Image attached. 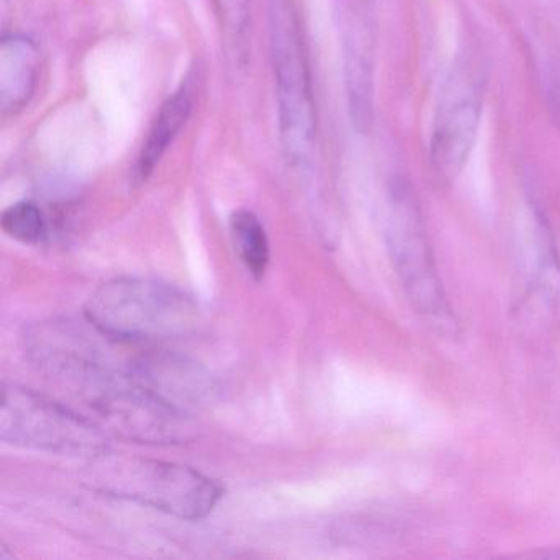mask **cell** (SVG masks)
I'll return each instance as SVG.
<instances>
[{
    "mask_svg": "<svg viewBox=\"0 0 560 560\" xmlns=\"http://www.w3.org/2000/svg\"><path fill=\"white\" fill-rule=\"evenodd\" d=\"M83 483L97 493L188 521L211 514L224 494L218 480L188 465L110 451L88 460Z\"/></svg>",
    "mask_w": 560,
    "mask_h": 560,
    "instance_id": "cell-1",
    "label": "cell"
},
{
    "mask_svg": "<svg viewBox=\"0 0 560 560\" xmlns=\"http://www.w3.org/2000/svg\"><path fill=\"white\" fill-rule=\"evenodd\" d=\"M86 319L120 342L188 336L199 324L198 304L185 291L150 278H116L86 303Z\"/></svg>",
    "mask_w": 560,
    "mask_h": 560,
    "instance_id": "cell-2",
    "label": "cell"
},
{
    "mask_svg": "<svg viewBox=\"0 0 560 560\" xmlns=\"http://www.w3.org/2000/svg\"><path fill=\"white\" fill-rule=\"evenodd\" d=\"M67 386L120 438L160 445L192 438L189 416L137 382L129 370L100 366Z\"/></svg>",
    "mask_w": 560,
    "mask_h": 560,
    "instance_id": "cell-3",
    "label": "cell"
},
{
    "mask_svg": "<svg viewBox=\"0 0 560 560\" xmlns=\"http://www.w3.org/2000/svg\"><path fill=\"white\" fill-rule=\"evenodd\" d=\"M270 51L281 143L291 162L304 165L316 149L317 116L294 0H270Z\"/></svg>",
    "mask_w": 560,
    "mask_h": 560,
    "instance_id": "cell-4",
    "label": "cell"
},
{
    "mask_svg": "<svg viewBox=\"0 0 560 560\" xmlns=\"http://www.w3.org/2000/svg\"><path fill=\"white\" fill-rule=\"evenodd\" d=\"M0 439L18 447L86 460L110 451L109 438L96 422L19 385H4Z\"/></svg>",
    "mask_w": 560,
    "mask_h": 560,
    "instance_id": "cell-5",
    "label": "cell"
},
{
    "mask_svg": "<svg viewBox=\"0 0 560 560\" xmlns=\"http://www.w3.org/2000/svg\"><path fill=\"white\" fill-rule=\"evenodd\" d=\"M386 245L411 306L428 319H448L451 306L435 268L421 208L415 189L405 179H396L389 191Z\"/></svg>",
    "mask_w": 560,
    "mask_h": 560,
    "instance_id": "cell-6",
    "label": "cell"
},
{
    "mask_svg": "<svg viewBox=\"0 0 560 560\" xmlns=\"http://www.w3.org/2000/svg\"><path fill=\"white\" fill-rule=\"evenodd\" d=\"M483 78L470 63L457 65L445 81L431 136V163L452 182L468 162L480 129Z\"/></svg>",
    "mask_w": 560,
    "mask_h": 560,
    "instance_id": "cell-7",
    "label": "cell"
},
{
    "mask_svg": "<svg viewBox=\"0 0 560 560\" xmlns=\"http://www.w3.org/2000/svg\"><path fill=\"white\" fill-rule=\"evenodd\" d=\"M38 50L34 42L9 35L0 45V106L4 114L24 109L37 84Z\"/></svg>",
    "mask_w": 560,
    "mask_h": 560,
    "instance_id": "cell-8",
    "label": "cell"
},
{
    "mask_svg": "<svg viewBox=\"0 0 560 560\" xmlns=\"http://www.w3.org/2000/svg\"><path fill=\"white\" fill-rule=\"evenodd\" d=\"M191 109L192 96L188 88H182L178 93L173 94L163 104L145 143H143L139 160H137L136 176L139 182L143 183L150 178L153 170L165 155L166 150L175 142L176 137L182 132L185 124L188 122Z\"/></svg>",
    "mask_w": 560,
    "mask_h": 560,
    "instance_id": "cell-9",
    "label": "cell"
},
{
    "mask_svg": "<svg viewBox=\"0 0 560 560\" xmlns=\"http://www.w3.org/2000/svg\"><path fill=\"white\" fill-rule=\"evenodd\" d=\"M232 244L255 280H261L270 265V242L260 219L247 209L235 211L229 221Z\"/></svg>",
    "mask_w": 560,
    "mask_h": 560,
    "instance_id": "cell-10",
    "label": "cell"
},
{
    "mask_svg": "<svg viewBox=\"0 0 560 560\" xmlns=\"http://www.w3.org/2000/svg\"><path fill=\"white\" fill-rule=\"evenodd\" d=\"M0 225L9 237L25 245L38 244L45 235V218L34 202H18L5 209Z\"/></svg>",
    "mask_w": 560,
    "mask_h": 560,
    "instance_id": "cell-11",
    "label": "cell"
},
{
    "mask_svg": "<svg viewBox=\"0 0 560 560\" xmlns=\"http://www.w3.org/2000/svg\"><path fill=\"white\" fill-rule=\"evenodd\" d=\"M225 31L232 40H242L247 35L250 21V0H219Z\"/></svg>",
    "mask_w": 560,
    "mask_h": 560,
    "instance_id": "cell-12",
    "label": "cell"
},
{
    "mask_svg": "<svg viewBox=\"0 0 560 560\" xmlns=\"http://www.w3.org/2000/svg\"><path fill=\"white\" fill-rule=\"evenodd\" d=\"M546 94L552 119L560 126V73H557V71L547 77Z\"/></svg>",
    "mask_w": 560,
    "mask_h": 560,
    "instance_id": "cell-13",
    "label": "cell"
}]
</instances>
